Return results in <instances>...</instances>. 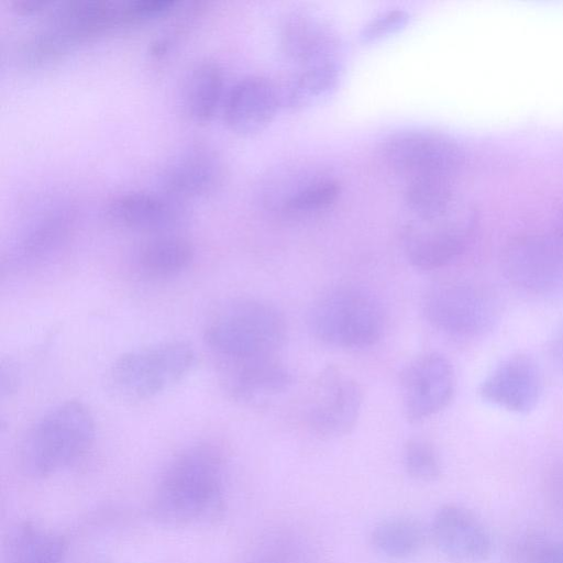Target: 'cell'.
<instances>
[{
  "label": "cell",
  "mask_w": 563,
  "mask_h": 563,
  "mask_svg": "<svg viewBox=\"0 0 563 563\" xmlns=\"http://www.w3.org/2000/svg\"><path fill=\"white\" fill-rule=\"evenodd\" d=\"M429 537L443 555L455 562H481L492 552V538L483 522L456 504H445L437 509Z\"/></svg>",
  "instance_id": "5bb4252c"
},
{
  "label": "cell",
  "mask_w": 563,
  "mask_h": 563,
  "mask_svg": "<svg viewBox=\"0 0 563 563\" xmlns=\"http://www.w3.org/2000/svg\"><path fill=\"white\" fill-rule=\"evenodd\" d=\"M541 393L542 377L538 364L525 354L503 361L479 387L485 400L518 413L532 410Z\"/></svg>",
  "instance_id": "e0dca14e"
},
{
  "label": "cell",
  "mask_w": 563,
  "mask_h": 563,
  "mask_svg": "<svg viewBox=\"0 0 563 563\" xmlns=\"http://www.w3.org/2000/svg\"><path fill=\"white\" fill-rule=\"evenodd\" d=\"M194 255V245L189 240L167 232L142 243L136 253V262L147 276L168 277L185 271Z\"/></svg>",
  "instance_id": "7402d4cb"
},
{
  "label": "cell",
  "mask_w": 563,
  "mask_h": 563,
  "mask_svg": "<svg viewBox=\"0 0 563 563\" xmlns=\"http://www.w3.org/2000/svg\"><path fill=\"white\" fill-rule=\"evenodd\" d=\"M477 225V212L456 201L441 213L413 217L402 230L407 260L417 268L432 271L459 257L468 246Z\"/></svg>",
  "instance_id": "8992f818"
},
{
  "label": "cell",
  "mask_w": 563,
  "mask_h": 563,
  "mask_svg": "<svg viewBox=\"0 0 563 563\" xmlns=\"http://www.w3.org/2000/svg\"><path fill=\"white\" fill-rule=\"evenodd\" d=\"M278 107L279 98L269 80L261 76H246L225 93L223 121L236 134L253 135L274 120Z\"/></svg>",
  "instance_id": "ac0fdd59"
},
{
  "label": "cell",
  "mask_w": 563,
  "mask_h": 563,
  "mask_svg": "<svg viewBox=\"0 0 563 563\" xmlns=\"http://www.w3.org/2000/svg\"><path fill=\"white\" fill-rule=\"evenodd\" d=\"M424 527L408 517H393L378 522L371 532L373 548L386 558L402 560L413 556L424 547Z\"/></svg>",
  "instance_id": "603a6c76"
},
{
  "label": "cell",
  "mask_w": 563,
  "mask_h": 563,
  "mask_svg": "<svg viewBox=\"0 0 563 563\" xmlns=\"http://www.w3.org/2000/svg\"><path fill=\"white\" fill-rule=\"evenodd\" d=\"M195 364V352L184 341L168 340L120 355L106 377L109 393L123 401L150 399L180 382Z\"/></svg>",
  "instance_id": "277c9868"
},
{
  "label": "cell",
  "mask_w": 563,
  "mask_h": 563,
  "mask_svg": "<svg viewBox=\"0 0 563 563\" xmlns=\"http://www.w3.org/2000/svg\"><path fill=\"white\" fill-rule=\"evenodd\" d=\"M97 563H109V562H97Z\"/></svg>",
  "instance_id": "836d02e7"
},
{
  "label": "cell",
  "mask_w": 563,
  "mask_h": 563,
  "mask_svg": "<svg viewBox=\"0 0 563 563\" xmlns=\"http://www.w3.org/2000/svg\"><path fill=\"white\" fill-rule=\"evenodd\" d=\"M558 239L563 243V201L559 206L555 220H554V228L552 231Z\"/></svg>",
  "instance_id": "d6a6232c"
},
{
  "label": "cell",
  "mask_w": 563,
  "mask_h": 563,
  "mask_svg": "<svg viewBox=\"0 0 563 563\" xmlns=\"http://www.w3.org/2000/svg\"><path fill=\"white\" fill-rule=\"evenodd\" d=\"M279 41L287 58L302 68L335 63V32L323 19L309 12L288 14L280 25Z\"/></svg>",
  "instance_id": "d6986e66"
},
{
  "label": "cell",
  "mask_w": 563,
  "mask_h": 563,
  "mask_svg": "<svg viewBox=\"0 0 563 563\" xmlns=\"http://www.w3.org/2000/svg\"><path fill=\"white\" fill-rule=\"evenodd\" d=\"M223 178L224 164L219 153L201 142L176 152L159 173L163 191L179 200L208 196L221 186Z\"/></svg>",
  "instance_id": "4fadbf2b"
},
{
  "label": "cell",
  "mask_w": 563,
  "mask_h": 563,
  "mask_svg": "<svg viewBox=\"0 0 563 563\" xmlns=\"http://www.w3.org/2000/svg\"><path fill=\"white\" fill-rule=\"evenodd\" d=\"M340 186L330 178L314 179L290 192L282 202V211L289 216L312 214L333 205Z\"/></svg>",
  "instance_id": "d4e9b609"
},
{
  "label": "cell",
  "mask_w": 563,
  "mask_h": 563,
  "mask_svg": "<svg viewBox=\"0 0 563 563\" xmlns=\"http://www.w3.org/2000/svg\"><path fill=\"white\" fill-rule=\"evenodd\" d=\"M358 383L336 366L325 367L313 382L306 420L313 433L338 438L355 426L362 407Z\"/></svg>",
  "instance_id": "30bf717a"
},
{
  "label": "cell",
  "mask_w": 563,
  "mask_h": 563,
  "mask_svg": "<svg viewBox=\"0 0 563 563\" xmlns=\"http://www.w3.org/2000/svg\"><path fill=\"white\" fill-rule=\"evenodd\" d=\"M402 462L407 474L420 482H431L441 474V462L434 446L419 438L409 439L404 446Z\"/></svg>",
  "instance_id": "484cf974"
},
{
  "label": "cell",
  "mask_w": 563,
  "mask_h": 563,
  "mask_svg": "<svg viewBox=\"0 0 563 563\" xmlns=\"http://www.w3.org/2000/svg\"><path fill=\"white\" fill-rule=\"evenodd\" d=\"M409 20L410 15L404 10L386 11L364 26L361 38L367 43L378 41L404 29Z\"/></svg>",
  "instance_id": "83f0119b"
},
{
  "label": "cell",
  "mask_w": 563,
  "mask_h": 563,
  "mask_svg": "<svg viewBox=\"0 0 563 563\" xmlns=\"http://www.w3.org/2000/svg\"><path fill=\"white\" fill-rule=\"evenodd\" d=\"M455 376L450 361L437 352H428L412 360L400 374L404 413L408 421L421 422L452 400Z\"/></svg>",
  "instance_id": "8fae6325"
},
{
  "label": "cell",
  "mask_w": 563,
  "mask_h": 563,
  "mask_svg": "<svg viewBox=\"0 0 563 563\" xmlns=\"http://www.w3.org/2000/svg\"><path fill=\"white\" fill-rule=\"evenodd\" d=\"M529 563H563V541L538 543Z\"/></svg>",
  "instance_id": "f1b7e54d"
},
{
  "label": "cell",
  "mask_w": 563,
  "mask_h": 563,
  "mask_svg": "<svg viewBox=\"0 0 563 563\" xmlns=\"http://www.w3.org/2000/svg\"><path fill=\"white\" fill-rule=\"evenodd\" d=\"M422 309L435 329L455 336L473 338L489 331L499 317L494 292L470 282H444L424 295Z\"/></svg>",
  "instance_id": "52a82bcc"
},
{
  "label": "cell",
  "mask_w": 563,
  "mask_h": 563,
  "mask_svg": "<svg viewBox=\"0 0 563 563\" xmlns=\"http://www.w3.org/2000/svg\"><path fill=\"white\" fill-rule=\"evenodd\" d=\"M220 380L228 396L244 405H260L285 393L291 373L277 355L219 363Z\"/></svg>",
  "instance_id": "2e32d148"
},
{
  "label": "cell",
  "mask_w": 563,
  "mask_h": 563,
  "mask_svg": "<svg viewBox=\"0 0 563 563\" xmlns=\"http://www.w3.org/2000/svg\"><path fill=\"white\" fill-rule=\"evenodd\" d=\"M95 420L78 400L64 401L36 420L21 440L18 462L32 478H44L74 464L90 449Z\"/></svg>",
  "instance_id": "3957f363"
},
{
  "label": "cell",
  "mask_w": 563,
  "mask_h": 563,
  "mask_svg": "<svg viewBox=\"0 0 563 563\" xmlns=\"http://www.w3.org/2000/svg\"><path fill=\"white\" fill-rule=\"evenodd\" d=\"M308 324L312 334L328 345L362 349L380 339L385 316L369 291L344 285L325 291L313 302Z\"/></svg>",
  "instance_id": "5b68a950"
},
{
  "label": "cell",
  "mask_w": 563,
  "mask_h": 563,
  "mask_svg": "<svg viewBox=\"0 0 563 563\" xmlns=\"http://www.w3.org/2000/svg\"><path fill=\"white\" fill-rule=\"evenodd\" d=\"M224 457L211 444L177 454L154 489L152 516L168 527H191L220 518L225 507Z\"/></svg>",
  "instance_id": "6da1fadb"
},
{
  "label": "cell",
  "mask_w": 563,
  "mask_h": 563,
  "mask_svg": "<svg viewBox=\"0 0 563 563\" xmlns=\"http://www.w3.org/2000/svg\"><path fill=\"white\" fill-rule=\"evenodd\" d=\"M203 338L219 363L277 355L287 339V324L272 303L236 298L211 313Z\"/></svg>",
  "instance_id": "7a4b0ae2"
},
{
  "label": "cell",
  "mask_w": 563,
  "mask_h": 563,
  "mask_svg": "<svg viewBox=\"0 0 563 563\" xmlns=\"http://www.w3.org/2000/svg\"><path fill=\"white\" fill-rule=\"evenodd\" d=\"M106 214L117 225L159 234L180 225L187 210L183 200L164 191L124 190L110 197Z\"/></svg>",
  "instance_id": "9a60e30c"
},
{
  "label": "cell",
  "mask_w": 563,
  "mask_h": 563,
  "mask_svg": "<svg viewBox=\"0 0 563 563\" xmlns=\"http://www.w3.org/2000/svg\"><path fill=\"white\" fill-rule=\"evenodd\" d=\"M1 394L10 396L15 393L20 384V374L15 363L11 360L1 363Z\"/></svg>",
  "instance_id": "f546056e"
},
{
  "label": "cell",
  "mask_w": 563,
  "mask_h": 563,
  "mask_svg": "<svg viewBox=\"0 0 563 563\" xmlns=\"http://www.w3.org/2000/svg\"><path fill=\"white\" fill-rule=\"evenodd\" d=\"M339 79L336 63L302 68L289 90L290 107L306 108L320 102L335 90Z\"/></svg>",
  "instance_id": "cb8c5ba5"
},
{
  "label": "cell",
  "mask_w": 563,
  "mask_h": 563,
  "mask_svg": "<svg viewBox=\"0 0 563 563\" xmlns=\"http://www.w3.org/2000/svg\"><path fill=\"white\" fill-rule=\"evenodd\" d=\"M382 154L406 181L417 178L454 181L464 165V152L455 140L427 130L401 131L388 136Z\"/></svg>",
  "instance_id": "9c48e42d"
},
{
  "label": "cell",
  "mask_w": 563,
  "mask_h": 563,
  "mask_svg": "<svg viewBox=\"0 0 563 563\" xmlns=\"http://www.w3.org/2000/svg\"><path fill=\"white\" fill-rule=\"evenodd\" d=\"M13 5L16 11L23 13H33L47 9L49 7V2L41 0H22L15 1Z\"/></svg>",
  "instance_id": "1f68e13d"
},
{
  "label": "cell",
  "mask_w": 563,
  "mask_h": 563,
  "mask_svg": "<svg viewBox=\"0 0 563 563\" xmlns=\"http://www.w3.org/2000/svg\"><path fill=\"white\" fill-rule=\"evenodd\" d=\"M75 214L66 206L44 210L14 238L4 262L9 269L41 266L53 260L70 240Z\"/></svg>",
  "instance_id": "7c38bea8"
},
{
  "label": "cell",
  "mask_w": 563,
  "mask_h": 563,
  "mask_svg": "<svg viewBox=\"0 0 563 563\" xmlns=\"http://www.w3.org/2000/svg\"><path fill=\"white\" fill-rule=\"evenodd\" d=\"M224 96V73L218 62L201 58L188 67L181 81L180 102L190 120H210L222 106Z\"/></svg>",
  "instance_id": "ffe728a7"
},
{
  "label": "cell",
  "mask_w": 563,
  "mask_h": 563,
  "mask_svg": "<svg viewBox=\"0 0 563 563\" xmlns=\"http://www.w3.org/2000/svg\"><path fill=\"white\" fill-rule=\"evenodd\" d=\"M552 355L563 372V323L555 331L551 342Z\"/></svg>",
  "instance_id": "4dcf8cb0"
},
{
  "label": "cell",
  "mask_w": 563,
  "mask_h": 563,
  "mask_svg": "<svg viewBox=\"0 0 563 563\" xmlns=\"http://www.w3.org/2000/svg\"><path fill=\"white\" fill-rule=\"evenodd\" d=\"M501 271L515 287L534 296L563 294V243L552 233H525L503 250Z\"/></svg>",
  "instance_id": "ba28073f"
},
{
  "label": "cell",
  "mask_w": 563,
  "mask_h": 563,
  "mask_svg": "<svg viewBox=\"0 0 563 563\" xmlns=\"http://www.w3.org/2000/svg\"><path fill=\"white\" fill-rule=\"evenodd\" d=\"M177 4L175 0H131L120 2L122 25L136 24L163 15Z\"/></svg>",
  "instance_id": "4316f807"
},
{
  "label": "cell",
  "mask_w": 563,
  "mask_h": 563,
  "mask_svg": "<svg viewBox=\"0 0 563 563\" xmlns=\"http://www.w3.org/2000/svg\"><path fill=\"white\" fill-rule=\"evenodd\" d=\"M65 538L38 522L24 521L11 534L7 563H62Z\"/></svg>",
  "instance_id": "44dd1931"
}]
</instances>
